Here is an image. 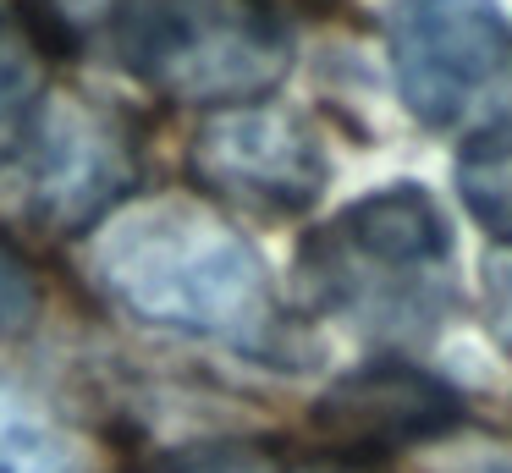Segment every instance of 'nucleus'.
I'll return each mask as SVG.
<instances>
[{"label":"nucleus","mask_w":512,"mask_h":473,"mask_svg":"<svg viewBox=\"0 0 512 473\" xmlns=\"http://www.w3.org/2000/svg\"><path fill=\"white\" fill-rule=\"evenodd\" d=\"M430 473H512V440L485 435V440H463V446H446L430 462Z\"/></svg>","instance_id":"ddd939ff"},{"label":"nucleus","mask_w":512,"mask_h":473,"mask_svg":"<svg viewBox=\"0 0 512 473\" xmlns=\"http://www.w3.org/2000/svg\"><path fill=\"white\" fill-rule=\"evenodd\" d=\"M45 110V44L17 17H0V160L28 143Z\"/></svg>","instance_id":"1a4fd4ad"},{"label":"nucleus","mask_w":512,"mask_h":473,"mask_svg":"<svg viewBox=\"0 0 512 473\" xmlns=\"http://www.w3.org/2000/svg\"><path fill=\"white\" fill-rule=\"evenodd\" d=\"M287 473H375L364 462H347V457H309V462H292Z\"/></svg>","instance_id":"4468645a"},{"label":"nucleus","mask_w":512,"mask_h":473,"mask_svg":"<svg viewBox=\"0 0 512 473\" xmlns=\"http://www.w3.org/2000/svg\"><path fill=\"white\" fill-rule=\"evenodd\" d=\"M83 270L94 292L138 325L199 336L265 363L303 358L265 253L199 198L122 204L89 231Z\"/></svg>","instance_id":"f257e3e1"},{"label":"nucleus","mask_w":512,"mask_h":473,"mask_svg":"<svg viewBox=\"0 0 512 473\" xmlns=\"http://www.w3.org/2000/svg\"><path fill=\"white\" fill-rule=\"evenodd\" d=\"M457 182H463V198L479 226L496 242H512V127L468 143Z\"/></svg>","instance_id":"9d476101"},{"label":"nucleus","mask_w":512,"mask_h":473,"mask_svg":"<svg viewBox=\"0 0 512 473\" xmlns=\"http://www.w3.org/2000/svg\"><path fill=\"white\" fill-rule=\"evenodd\" d=\"M39 303H45V292H39V270L12 248V242L0 237V341L23 336V330L39 319Z\"/></svg>","instance_id":"9b49d317"},{"label":"nucleus","mask_w":512,"mask_h":473,"mask_svg":"<svg viewBox=\"0 0 512 473\" xmlns=\"http://www.w3.org/2000/svg\"><path fill=\"white\" fill-rule=\"evenodd\" d=\"M452 226L419 182H391L358 198L303 248V286L325 308L364 319L369 330L424 336L441 319Z\"/></svg>","instance_id":"f03ea898"},{"label":"nucleus","mask_w":512,"mask_h":473,"mask_svg":"<svg viewBox=\"0 0 512 473\" xmlns=\"http://www.w3.org/2000/svg\"><path fill=\"white\" fill-rule=\"evenodd\" d=\"M193 182L248 215H303L331 182L325 143L287 105H237L193 132Z\"/></svg>","instance_id":"423d86ee"},{"label":"nucleus","mask_w":512,"mask_h":473,"mask_svg":"<svg viewBox=\"0 0 512 473\" xmlns=\"http://www.w3.org/2000/svg\"><path fill=\"white\" fill-rule=\"evenodd\" d=\"M479 275H485V325L512 352V242H496Z\"/></svg>","instance_id":"f8f14e48"},{"label":"nucleus","mask_w":512,"mask_h":473,"mask_svg":"<svg viewBox=\"0 0 512 473\" xmlns=\"http://www.w3.org/2000/svg\"><path fill=\"white\" fill-rule=\"evenodd\" d=\"M17 160H23L17 193H23L28 220L56 237H83L133 198L138 132L105 99L67 94L56 105L45 99Z\"/></svg>","instance_id":"39448f33"},{"label":"nucleus","mask_w":512,"mask_h":473,"mask_svg":"<svg viewBox=\"0 0 512 473\" xmlns=\"http://www.w3.org/2000/svg\"><path fill=\"white\" fill-rule=\"evenodd\" d=\"M391 72L424 127L474 138L512 127V22L496 0H402Z\"/></svg>","instance_id":"20e7f679"},{"label":"nucleus","mask_w":512,"mask_h":473,"mask_svg":"<svg viewBox=\"0 0 512 473\" xmlns=\"http://www.w3.org/2000/svg\"><path fill=\"white\" fill-rule=\"evenodd\" d=\"M111 50L177 105H254L287 77L292 33L270 0H111Z\"/></svg>","instance_id":"7ed1b4c3"},{"label":"nucleus","mask_w":512,"mask_h":473,"mask_svg":"<svg viewBox=\"0 0 512 473\" xmlns=\"http://www.w3.org/2000/svg\"><path fill=\"white\" fill-rule=\"evenodd\" d=\"M314 429L320 440L347 462H369L402 446H424V440H446L463 424V396L413 363H364V369L342 374L331 391L314 402Z\"/></svg>","instance_id":"0eeeda50"},{"label":"nucleus","mask_w":512,"mask_h":473,"mask_svg":"<svg viewBox=\"0 0 512 473\" xmlns=\"http://www.w3.org/2000/svg\"><path fill=\"white\" fill-rule=\"evenodd\" d=\"M0 473H94L83 435L23 385L0 380Z\"/></svg>","instance_id":"6e6552de"}]
</instances>
